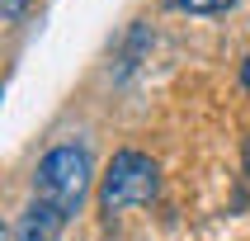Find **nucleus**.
I'll return each mask as SVG.
<instances>
[{"label": "nucleus", "mask_w": 250, "mask_h": 241, "mask_svg": "<svg viewBox=\"0 0 250 241\" xmlns=\"http://www.w3.org/2000/svg\"><path fill=\"white\" fill-rule=\"evenodd\" d=\"M85 194H90V156H85V147H71V142L52 147L33 170V198L57 208L62 218H71L85 203Z\"/></svg>", "instance_id": "f257e3e1"}, {"label": "nucleus", "mask_w": 250, "mask_h": 241, "mask_svg": "<svg viewBox=\"0 0 250 241\" xmlns=\"http://www.w3.org/2000/svg\"><path fill=\"white\" fill-rule=\"evenodd\" d=\"M156 189H161V175H156V161L142 152H118L104 170V184H99V208L109 213H123L132 203H151Z\"/></svg>", "instance_id": "f03ea898"}, {"label": "nucleus", "mask_w": 250, "mask_h": 241, "mask_svg": "<svg viewBox=\"0 0 250 241\" xmlns=\"http://www.w3.org/2000/svg\"><path fill=\"white\" fill-rule=\"evenodd\" d=\"M62 213L47 208V203H38L33 198V208L19 218V227H14V241H57V232H62Z\"/></svg>", "instance_id": "7ed1b4c3"}, {"label": "nucleus", "mask_w": 250, "mask_h": 241, "mask_svg": "<svg viewBox=\"0 0 250 241\" xmlns=\"http://www.w3.org/2000/svg\"><path fill=\"white\" fill-rule=\"evenodd\" d=\"M170 5H180L189 14H217V10H231L236 0H170Z\"/></svg>", "instance_id": "20e7f679"}, {"label": "nucleus", "mask_w": 250, "mask_h": 241, "mask_svg": "<svg viewBox=\"0 0 250 241\" xmlns=\"http://www.w3.org/2000/svg\"><path fill=\"white\" fill-rule=\"evenodd\" d=\"M24 10H28V0H0V14H5V19H24Z\"/></svg>", "instance_id": "39448f33"}, {"label": "nucleus", "mask_w": 250, "mask_h": 241, "mask_svg": "<svg viewBox=\"0 0 250 241\" xmlns=\"http://www.w3.org/2000/svg\"><path fill=\"white\" fill-rule=\"evenodd\" d=\"M241 81H246V85H250V62H246V76H241Z\"/></svg>", "instance_id": "423d86ee"}]
</instances>
